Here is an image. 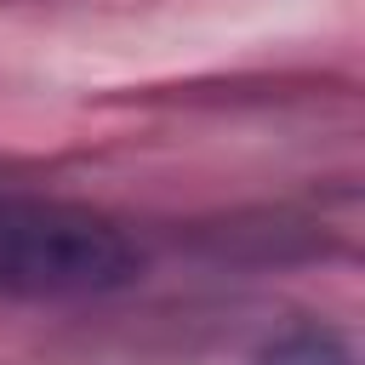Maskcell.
<instances>
[{"instance_id":"obj_1","label":"cell","mask_w":365,"mask_h":365,"mask_svg":"<svg viewBox=\"0 0 365 365\" xmlns=\"http://www.w3.org/2000/svg\"><path fill=\"white\" fill-rule=\"evenodd\" d=\"M137 268L143 257L114 217L68 200L0 194V297H103L131 285Z\"/></svg>"}]
</instances>
